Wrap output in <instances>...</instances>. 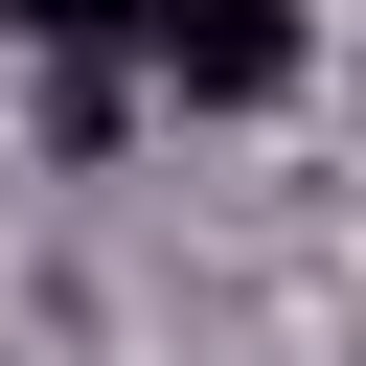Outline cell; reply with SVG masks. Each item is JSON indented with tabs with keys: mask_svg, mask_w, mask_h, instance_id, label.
<instances>
[{
	"mask_svg": "<svg viewBox=\"0 0 366 366\" xmlns=\"http://www.w3.org/2000/svg\"><path fill=\"white\" fill-rule=\"evenodd\" d=\"M297 69H320L297 0H160V92H183V114H274Z\"/></svg>",
	"mask_w": 366,
	"mask_h": 366,
	"instance_id": "1",
	"label": "cell"
},
{
	"mask_svg": "<svg viewBox=\"0 0 366 366\" xmlns=\"http://www.w3.org/2000/svg\"><path fill=\"white\" fill-rule=\"evenodd\" d=\"M0 23H46V46H114V23H137V46H160V0H0Z\"/></svg>",
	"mask_w": 366,
	"mask_h": 366,
	"instance_id": "2",
	"label": "cell"
}]
</instances>
